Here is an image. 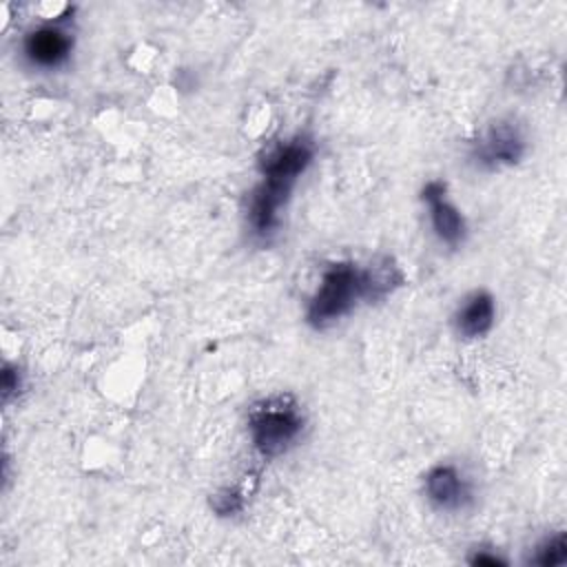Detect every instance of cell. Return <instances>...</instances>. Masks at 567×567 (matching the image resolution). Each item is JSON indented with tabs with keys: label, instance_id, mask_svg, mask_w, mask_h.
Instances as JSON below:
<instances>
[{
	"label": "cell",
	"instance_id": "cell-1",
	"mask_svg": "<svg viewBox=\"0 0 567 567\" xmlns=\"http://www.w3.org/2000/svg\"><path fill=\"white\" fill-rule=\"evenodd\" d=\"M359 301H372L368 268H359L350 261L330 264L317 292L312 295L306 317L312 328H328L346 317Z\"/></svg>",
	"mask_w": 567,
	"mask_h": 567
},
{
	"label": "cell",
	"instance_id": "cell-2",
	"mask_svg": "<svg viewBox=\"0 0 567 567\" xmlns=\"http://www.w3.org/2000/svg\"><path fill=\"white\" fill-rule=\"evenodd\" d=\"M303 430V414L290 394H277L252 405L248 432L255 450L264 458L284 454Z\"/></svg>",
	"mask_w": 567,
	"mask_h": 567
},
{
	"label": "cell",
	"instance_id": "cell-3",
	"mask_svg": "<svg viewBox=\"0 0 567 567\" xmlns=\"http://www.w3.org/2000/svg\"><path fill=\"white\" fill-rule=\"evenodd\" d=\"M423 492L443 512L465 509L474 501L472 483L454 465H434L423 478Z\"/></svg>",
	"mask_w": 567,
	"mask_h": 567
},
{
	"label": "cell",
	"instance_id": "cell-4",
	"mask_svg": "<svg viewBox=\"0 0 567 567\" xmlns=\"http://www.w3.org/2000/svg\"><path fill=\"white\" fill-rule=\"evenodd\" d=\"M525 153V142L514 122H496L474 144V159L481 166L498 168L516 164Z\"/></svg>",
	"mask_w": 567,
	"mask_h": 567
},
{
	"label": "cell",
	"instance_id": "cell-5",
	"mask_svg": "<svg viewBox=\"0 0 567 567\" xmlns=\"http://www.w3.org/2000/svg\"><path fill=\"white\" fill-rule=\"evenodd\" d=\"M423 202L430 208V221L436 233V237L450 246L456 248L465 239V219L458 213V208L445 197V184L443 182H427L423 186Z\"/></svg>",
	"mask_w": 567,
	"mask_h": 567
},
{
	"label": "cell",
	"instance_id": "cell-6",
	"mask_svg": "<svg viewBox=\"0 0 567 567\" xmlns=\"http://www.w3.org/2000/svg\"><path fill=\"white\" fill-rule=\"evenodd\" d=\"M73 49V38L60 24H44L33 29L22 44L24 58L40 69H55L66 62Z\"/></svg>",
	"mask_w": 567,
	"mask_h": 567
},
{
	"label": "cell",
	"instance_id": "cell-7",
	"mask_svg": "<svg viewBox=\"0 0 567 567\" xmlns=\"http://www.w3.org/2000/svg\"><path fill=\"white\" fill-rule=\"evenodd\" d=\"M494 317H496V306L492 295L485 290H476L470 297H465L463 303L458 306L454 315V326L461 337L478 339L489 332V328L494 326Z\"/></svg>",
	"mask_w": 567,
	"mask_h": 567
},
{
	"label": "cell",
	"instance_id": "cell-8",
	"mask_svg": "<svg viewBox=\"0 0 567 567\" xmlns=\"http://www.w3.org/2000/svg\"><path fill=\"white\" fill-rule=\"evenodd\" d=\"M567 560V538L563 532H558L556 536L545 538L538 547L536 554L532 558L534 565L540 567H554V565H563Z\"/></svg>",
	"mask_w": 567,
	"mask_h": 567
},
{
	"label": "cell",
	"instance_id": "cell-9",
	"mask_svg": "<svg viewBox=\"0 0 567 567\" xmlns=\"http://www.w3.org/2000/svg\"><path fill=\"white\" fill-rule=\"evenodd\" d=\"M210 505L213 509L219 514V516H228V514H237L241 507H244V498L241 494L237 492H230V489H224L219 494H215L210 498Z\"/></svg>",
	"mask_w": 567,
	"mask_h": 567
},
{
	"label": "cell",
	"instance_id": "cell-10",
	"mask_svg": "<svg viewBox=\"0 0 567 567\" xmlns=\"http://www.w3.org/2000/svg\"><path fill=\"white\" fill-rule=\"evenodd\" d=\"M22 388V374L16 365H4L2 368V401L9 403L13 394H18Z\"/></svg>",
	"mask_w": 567,
	"mask_h": 567
},
{
	"label": "cell",
	"instance_id": "cell-11",
	"mask_svg": "<svg viewBox=\"0 0 567 567\" xmlns=\"http://www.w3.org/2000/svg\"><path fill=\"white\" fill-rule=\"evenodd\" d=\"M472 565H489V567H496V565H505V558H501L498 554H492L487 549H474V554L467 558Z\"/></svg>",
	"mask_w": 567,
	"mask_h": 567
}]
</instances>
